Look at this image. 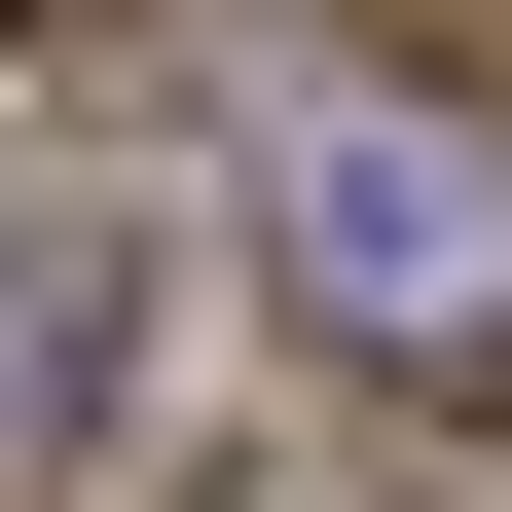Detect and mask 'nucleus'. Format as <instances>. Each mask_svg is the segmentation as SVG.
Masks as SVG:
<instances>
[{"label": "nucleus", "instance_id": "f257e3e1", "mask_svg": "<svg viewBox=\"0 0 512 512\" xmlns=\"http://www.w3.org/2000/svg\"><path fill=\"white\" fill-rule=\"evenodd\" d=\"M256 293L366 366V403H512V147L330 37H256Z\"/></svg>", "mask_w": 512, "mask_h": 512}]
</instances>
